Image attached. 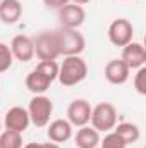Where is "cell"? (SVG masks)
I'll use <instances>...</instances> for the list:
<instances>
[{
  "instance_id": "1",
  "label": "cell",
  "mask_w": 146,
  "mask_h": 148,
  "mask_svg": "<svg viewBox=\"0 0 146 148\" xmlns=\"http://www.w3.org/2000/svg\"><path fill=\"white\" fill-rule=\"evenodd\" d=\"M88 76V64L81 55L64 57L62 64H59V83L65 88H71L84 81Z\"/></svg>"
},
{
  "instance_id": "2",
  "label": "cell",
  "mask_w": 146,
  "mask_h": 148,
  "mask_svg": "<svg viewBox=\"0 0 146 148\" xmlns=\"http://www.w3.org/2000/svg\"><path fill=\"white\" fill-rule=\"evenodd\" d=\"M55 36H57V45H59V53L64 57L69 55H81L86 48V40L84 36L77 31V29H71V28H59L53 29Z\"/></svg>"
},
{
  "instance_id": "3",
  "label": "cell",
  "mask_w": 146,
  "mask_h": 148,
  "mask_svg": "<svg viewBox=\"0 0 146 148\" xmlns=\"http://www.w3.org/2000/svg\"><path fill=\"white\" fill-rule=\"evenodd\" d=\"M91 126L98 133H110L113 131L117 124V109L110 102H100L91 109V117H89Z\"/></svg>"
},
{
  "instance_id": "4",
  "label": "cell",
  "mask_w": 146,
  "mask_h": 148,
  "mask_svg": "<svg viewBox=\"0 0 146 148\" xmlns=\"http://www.w3.org/2000/svg\"><path fill=\"white\" fill-rule=\"evenodd\" d=\"M53 112V103L48 97L45 95H35L28 105V114H29V121L31 124H35L36 127H46L50 122Z\"/></svg>"
},
{
  "instance_id": "5",
  "label": "cell",
  "mask_w": 146,
  "mask_h": 148,
  "mask_svg": "<svg viewBox=\"0 0 146 148\" xmlns=\"http://www.w3.org/2000/svg\"><path fill=\"white\" fill-rule=\"evenodd\" d=\"M33 45H35V55L40 60H55L57 57H60L55 31H41L33 40Z\"/></svg>"
},
{
  "instance_id": "6",
  "label": "cell",
  "mask_w": 146,
  "mask_h": 148,
  "mask_svg": "<svg viewBox=\"0 0 146 148\" xmlns=\"http://www.w3.org/2000/svg\"><path fill=\"white\" fill-rule=\"evenodd\" d=\"M134 38V28H132V23L124 19V17H119V19H113L108 26V40L112 45L115 47H126L127 43H131Z\"/></svg>"
},
{
  "instance_id": "7",
  "label": "cell",
  "mask_w": 146,
  "mask_h": 148,
  "mask_svg": "<svg viewBox=\"0 0 146 148\" xmlns=\"http://www.w3.org/2000/svg\"><path fill=\"white\" fill-rule=\"evenodd\" d=\"M59 19L62 28H71V29H79L84 24L86 12L81 5H76L72 2L65 3L64 7L59 9Z\"/></svg>"
},
{
  "instance_id": "8",
  "label": "cell",
  "mask_w": 146,
  "mask_h": 148,
  "mask_svg": "<svg viewBox=\"0 0 146 148\" xmlns=\"http://www.w3.org/2000/svg\"><path fill=\"white\" fill-rule=\"evenodd\" d=\"M89 117H91V105H89L88 100L76 98L69 103V107H67V121L72 126H76V127L88 126Z\"/></svg>"
},
{
  "instance_id": "9",
  "label": "cell",
  "mask_w": 146,
  "mask_h": 148,
  "mask_svg": "<svg viewBox=\"0 0 146 148\" xmlns=\"http://www.w3.org/2000/svg\"><path fill=\"white\" fill-rule=\"evenodd\" d=\"M120 60L132 71V69H139L145 67L146 64V48L143 43L138 41H131L126 47H122V57Z\"/></svg>"
},
{
  "instance_id": "10",
  "label": "cell",
  "mask_w": 146,
  "mask_h": 148,
  "mask_svg": "<svg viewBox=\"0 0 146 148\" xmlns=\"http://www.w3.org/2000/svg\"><path fill=\"white\" fill-rule=\"evenodd\" d=\"M29 124H31V121H29L28 109L19 107V105L9 109L7 114H5V119H3V126H5V129L17 131V133H21V134L29 127Z\"/></svg>"
},
{
  "instance_id": "11",
  "label": "cell",
  "mask_w": 146,
  "mask_h": 148,
  "mask_svg": "<svg viewBox=\"0 0 146 148\" xmlns=\"http://www.w3.org/2000/svg\"><path fill=\"white\" fill-rule=\"evenodd\" d=\"M10 52L12 57L19 62H29L35 57V45H33V38L26 36V35H17L12 38L10 41Z\"/></svg>"
},
{
  "instance_id": "12",
  "label": "cell",
  "mask_w": 146,
  "mask_h": 148,
  "mask_svg": "<svg viewBox=\"0 0 146 148\" xmlns=\"http://www.w3.org/2000/svg\"><path fill=\"white\" fill-rule=\"evenodd\" d=\"M46 127H48L46 129V136H48V140L52 143L60 145V143H65V141H69L72 138V127L74 126L67 119H55V121L48 122Z\"/></svg>"
},
{
  "instance_id": "13",
  "label": "cell",
  "mask_w": 146,
  "mask_h": 148,
  "mask_svg": "<svg viewBox=\"0 0 146 148\" xmlns=\"http://www.w3.org/2000/svg\"><path fill=\"white\" fill-rule=\"evenodd\" d=\"M129 76H131V69L120 59H112V60L107 62V66H105V79L110 84H115V86L124 84V83H127Z\"/></svg>"
},
{
  "instance_id": "14",
  "label": "cell",
  "mask_w": 146,
  "mask_h": 148,
  "mask_svg": "<svg viewBox=\"0 0 146 148\" xmlns=\"http://www.w3.org/2000/svg\"><path fill=\"white\" fill-rule=\"evenodd\" d=\"M100 140V133L93 126H81L74 134V145L77 148H96Z\"/></svg>"
},
{
  "instance_id": "15",
  "label": "cell",
  "mask_w": 146,
  "mask_h": 148,
  "mask_svg": "<svg viewBox=\"0 0 146 148\" xmlns=\"http://www.w3.org/2000/svg\"><path fill=\"white\" fill-rule=\"evenodd\" d=\"M23 16V3L19 0L0 2V21L3 24H16Z\"/></svg>"
},
{
  "instance_id": "16",
  "label": "cell",
  "mask_w": 146,
  "mask_h": 148,
  "mask_svg": "<svg viewBox=\"0 0 146 148\" xmlns=\"http://www.w3.org/2000/svg\"><path fill=\"white\" fill-rule=\"evenodd\" d=\"M113 133L126 143V147L134 145V143L141 138V129H139V126H138V124H132V122H120V124H115Z\"/></svg>"
},
{
  "instance_id": "17",
  "label": "cell",
  "mask_w": 146,
  "mask_h": 148,
  "mask_svg": "<svg viewBox=\"0 0 146 148\" xmlns=\"http://www.w3.org/2000/svg\"><path fill=\"white\" fill-rule=\"evenodd\" d=\"M50 84H52V81L46 76H43L40 71H36V69H33L26 76V88L31 93H35V95H43L50 88Z\"/></svg>"
},
{
  "instance_id": "18",
  "label": "cell",
  "mask_w": 146,
  "mask_h": 148,
  "mask_svg": "<svg viewBox=\"0 0 146 148\" xmlns=\"http://www.w3.org/2000/svg\"><path fill=\"white\" fill-rule=\"evenodd\" d=\"M23 134L17 131L3 129L0 133V148H23Z\"/></svg>"
},
{
  "instance_id": "19",
  "label": "cell",
  "mask_w": 146,
  "mask_h": 148,
  "mask_svg": "<svg viewBox=\"0 0 146 148\" xmlns=\"http://www.w3.org/2000/svg\"><path fill=\"white\" fill-rule=\"evenodd\" d=\"M35 69L40 71L43 76H46L52 83H53V81L57 79V76H59V64H57L55 60H40Z\"/></svg>"
},
{
  "instance_id": "20",
  "label": "cell",
  "mask_w": 146,
  "mask_h": 148,
  "mask_svg": "<svg viewBox=\"0 0 146 148\" xmlns=\"http://www.w3.org/2000/svg\"><path fill=\"white\" fill-rule=\"evenodd\" d=\"M12 62H14V57H12L10 47L7 43H0V74L7 73L12 67Z\"/></svg>"
},
{
  "instance_id": "21",
  "label": "cell",
  "mask_w": 146,
  "mask_h": 148,
  "mask_svg": "<svg viewBox=\"0 0 146 148\" xmlns=\"http://www.w3.org/2000/svg\"><path fill=\"white\" fill-rule=\"evenodd\" d=\"M100 148H127V147L113 131H110V133L105 134L103 140H100Z\"/></svg>"
},
{
  "instance_id": "22",
  "label": "cell",
  "mask_w": 146,
  "mask_h": 148,
  "mask_svg": "<svg viewBox=\"0 0 146 148\" xmlns=\"http://www.w3.org/2000/svg\"><path fill=\"white\" fill-rule=\"evenodd\" d=\"M134 90L139 95H146V67H139L134 74Z\"/></svg>"
},
{
  "instance_id": "23",
  "label": "cell",
  "mask_w": 146,
  "mask_h": 148,
  "mask_svg": "<svg viewBox=\"0 0 146 148\" xmlns=\"http://www.w3.org/2000/svg\"><path fill=\"white\" fill-rule=\"evenodd\" d=\"M43 3H45V7H48V9H55V10H59L60 7H64L65 3H69L71 0H41Z\"/></svg>"
},
{
  "instance_id": "24",
  "label": "cell",
  "mask_w": 146,
  "mask_h": 148,
  "mask_svg": "<svg viewBox=\"0 0 146 148\" xmlns=\"http://www.w3.org/2000/svg\"><path fill=\"white\" fill-rule=\"evenodd\" d=\"M41 148H60L57 143H52V141H48V143H41Z\"/></svg>"
},
{
  "instance_id": "25",
  "label": "cell",
  "mask_w": 146,
  "mask_h": 148,
  "mask_svg": "<svg viewBox=\"0 0 146 148\" xmlns=\"http://www.w3.org/2000/svg\"><path fill=\"white\" fill-rule=\"evenodd\" d=\"M71 2H72V3H76V5H81V7H83V5H86V3H89L91 0H71Z\"/></svg>"
},
{
  "instance_id": "26",
  "label": "cell",
  "mask_w": 146,
  "mask_h": 148,
  "mask_svg": "<svg viewBox=\"0 0 146 148\" xmlns=\"http://www.w3.org/2000/svg\"><path fill=\"white\" fill-rule=\"evenodd\" d=\"M23 148H41V143H28V145H24Z\"/></svg>"
},
{
  "instance_id": "27",
  "label": "cell",
  "mask_w": 146,
  "mask_h": 148,
  "mask_svg": "<svg viewBox=\"0 0 146 148\" xmlns=\"http://www.w3.org/2000/svg\"><path fill=\"white\" fill-rule=\"evenodd\" d=\"M0 133H2V121H0Z\"/></svg>"
},
{
  "instance_id": "28",
  "label": "cell",
  "mask_w": 146,
  "mask_h": 148,
  "mask_svg": "<svg viewBox=\"0 0 146 148\" xmlns=\"http://www.w3.org/2000/svg\"><path fill=\"white\" fill-rule=\"evenodd\" d=\"M0 2H2V0H0Z\"/></svg>"
}]
</instances>
